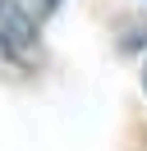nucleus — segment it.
<instances>
[{"instance_id": "nucleus-2", "label": "nucleus", "mask_w": 147, "mask_h": 151, "mask_svg": "<svg viewBox=\"0 0 147 151\" xmlns=\"http://www.w3.org/2000/svg\"><path fill=\"white\" fill-rule=\"evenodd\" d=\"M32 5H37V14H55L60 9V0H32Z\"/></svg>"}, {"instance_id": "nucleus-3", "label": "nucleus", "mask_w": 147, "mask_h": 151, "mask_svg": "<svg viewBox=\"0 0 147 151\" xmlns=\"http://www.w3.org/2000/svg\"><path fill=\"white\" fill-rule=\"evenodd\" d=\"M143 87H147V73H143Z\"/></svg>"}, {"instance_id": "nucleus-1", "label": "nucleus", "mask_w": 147, "mask_h": 151, "mask_svg": "<svg viewBox=\"0 0 147 151\" xmlns=\"http://www.w3.org/2000/svg\"><path fill=\"white\" fill-rule=\"evenodd\" d=\"M37 46V23L18 0H0V50L14 60H28Z\"/></svg>"}]
</instances>
